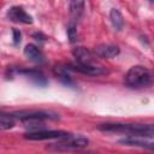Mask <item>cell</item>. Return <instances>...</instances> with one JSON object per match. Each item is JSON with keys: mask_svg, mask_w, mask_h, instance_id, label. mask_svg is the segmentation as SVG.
<instances>
[{"mask_svg": "<svg viewBox=\"0 0 154 154\" xmlns=\"http://www.w3.org/2000/svg\"><path fill=\"white\" fill-rule=\"evenodd\" d=\"M125 83L131 88H144L152 83V75L144 66L136 65L130 67L126 72Z\"/></svg>", "mask_w": 154, "mask_h": 154, "instance_id": "cell-1", "label": "cell"}, {"mask_svg": "<svg viewBox=\"0 0 154 154\" xmlns=\"http://www.w3.org/2000/svg\"><path fill=\"white\" fill-rule=\"evenodd\" d=\"M119 143H123V144H126V146H135V147H141V148L154 150V135L132 134V135H129V136L119 140Z\"/></svg>", "mask_w": 154, "mask_h": 154, "instance_id": "cell-2", "label": "cell"}, {"mask_svg": "<svg viewBox=\"0 0 154 154\" xmlns=\"http://www.w3.org/2000/svg\"><path fill=\"white\" fill-rule=\"evenodd\" d=\"M69 136H71V134H69L66 131H61V130H36V131H29L24 135V137L30 141L65 138Z\"/></svg>", "mask_w": 154, "mask_h": 154, "instance_id": "cell-3", "label": "cell"}, {"mask_svg": "<svg viewBox=\"0 0 154 154\" xmlns=\"http://www.w3.org/2000/svg\"><path fill=\"white\" fill-rule=\"evenodd\" d=\"M71 71H77L83 75H89V76H99L107 73V70L103 69L102 66L94 64H81V63H72L67 65Z\"/></svg>", "mask_w": 154, "mask_h": 154, "instance_id": "cell-4", "label": "cell"}, {"mask_svg": "<svg viewBox=\"0 0 154 154\" xmlns=\"http://www.w3.org/2000/svg\"><path fill=\"white\" fill-rule=\"evenodd\" d=\"M89 144V141L84 137H65L64 141L59 142L58 144H55V147L58 149H78V148H83L87 147Z\"/></svg>", "mask_w": 154, "mask_h": 154, "instance_id": "cell-5", "label": "cell"}, {"mask_svg": "<svg viewBox=\"0 0 154 154\" xmlns=\"http://www.w3.org/2000/svg\"><path fill=\"white\" fill-rule=\"evenodd\" d=\"M7 17L12 22L17 23H23V24H31L32 23V17L28 14L22 7L19 6H13L7 11Z\"/></svg>", "mask_w": 154, "mask_h": 154, "instance_id": "cell-6", "label": "cell"}, {"mask_svg": "<svg viewBox=\"0 0 154 154\" xmlns=\"http://www.w3.org/2000/svg\"><path fill=\"white\" fill-rule=\"evenodd\" d=\"M94 53L96 57L102 58V59H111L114 58L119 54V48L114 45H109V43H102L99 45L97 47H95Z\"/></svg>", "mask_w": 154, "mask_h": 154, "instance_id": "cell-7", "label": "cell"}, {"mask_svg": "<svg viewBox=\"0 0 154 154\" xmlns=\"http://www.w3.org/2000/svg\"><path fill=\"white\" fill-rule=\"evenodd\" d=\"M73 57L76 58L77 63L81 64H94V55L93 53L84 47H77L72 51Z\"/></svg>", "mask_w": 154, "mask_h": 154, "instance_id": "cell-8", "label": "cell"}, {"mask_svg": "<svg viewBox=\"0 0 154 154\" xmlns=\"http://www.w3.org/2000/svg\"><path fill=\"white\" fill-rule=\"evenodd\" d=\"M24 54L30 61L35 64H42L45 61V57L42 52L35 45H26L24 48Z\"/></svg>", "mask_w": 154, "mask_h": 154, "instance_id": "cell-9", "label": "cell"}, {"mask_svg": "<svg viewBox=\"0 0 154 154\" xmlns=\"http://www.w3.org/2000/svg\"><path fill=\"white\" fill-rule=\"evenodd\" d=\"M18 73L26 76L28 78H30L38 87H45L47 84L46 77L42 75V72H40L37 70H18Z\"/></svg>", "mask_w": 154, "mask_h": 154, "instance_id": "cell-10", "label": "cell"}, {"mask_svg": "<svg viewBox=\"0 0 154 154\" xmlns=\"http://www.w3.org/2000/svg\"><path fill=\"white\" fill-rule=\"evenodd\" d=\"M54 73L58 78H60L65 84H72V79H71V75L69 71H71L69 69V66H63V65H57L54 67Z\"/></svg>", "mask_w": 154, "mask_h": 154, "instance_id": "cell-11", "label": "cell"}, {"mask_svg": "<svg viewBox=\"0 0 154 154\" xmlns=\"http://www.w3.org/2000/svg\"><path fill=\"white\" fill-rule=\"evenodd\" d=\"M84 12V0H71L70 13L75 19H79Z\"/></svg>", "mask_w": 154, "mask_h": 154, "instance_id": "cell-12", "label": "cell"}, {"mask_svg": "<svg viewBox=\"0 0 154 154\" xmlns=\"http://www.w3.org/2000/svg\"><path fill=\"white\" fill-rule=\"evenodd\" d=\"M109 19L117 30H122L124 26V17L117 8H112L109 12Z\"/></svg>", "mask_w": 154, "mask_h": 154, "instance_id": "cell-13", "label": "cell"}, {"mask_svg": "<svg viewBox=\"0 0 154 154\" xmlns=\"http://www.w3.org/2000/svg\"><path fill=\"white\" fill-rule=\"evenodd\" d=\"M14 118L11 114H5L1 113L0 114V129L1 130H6V129H11L14 125Z\"/></svg>", "mask_w": 154, "mask_h": 154, "instance_id": "cell-14", "label": "cell"}, {"mask_svg": "<svg viewBox=\"0 0 154 154\" xmlns=\"http://www.w3.org/2000/svg\"><path fill=\"white\" fill-rule=\"evenodd\" d=\"M77 28L73 23H71L69 26H67V37H69V41L71 43H75L77 41Z\"/></svg>", "mask_w": 154, "mask_h": 154, "instance_id": "cell-15", "label": "cell"}, {"mask_svg": "<svg viewBox=\"0 0 154 154\" xmlns=\"http://www.w3.org/2000/svg\"><path fill=\"white\" fill-rule=\"evenodd\" d=\"M12 34H13V43H14V45H18V43L20 42V40H22V34H20V31H19L18 29H13V30H12Z\"/></svg>", "mask_w": 154, "mask_h": 154, "instance_id": "cell-16", "label": "cell"}, {"mask_svg": "<svg viewBox=\"0 0 154 154\" xmlns=\"http://www.w3.org/2000/svg\"><path fill=\"white\" fill-rule=\"evenodd\" d=\"M32 37H35V40H40V41H45V38H46V36L45 35H42L41 32H35L34 35H32Z\"/></svg>", "mask_w": 154, "mask_h": 154, "instance_id": "cell-17", "label": "cell"}, {"mask_svg": "<svg viewBox=\"0 0 154 154\" xmlns=\"http://www.w3.org/2000/svg\"><path fill=\"white\" fill-rule=\"evenodd\" d=\"M153 135H154V124H153Z\"/></svg>", "mask_w": 154, "mask_h": 154, "instance_id": "cell-18", "label": "cell"}, {"mask_svg": "<svg viewBox=\"0 0 154 154\" xmlns=\"http://www.w3.org/2000/svg\"><path fill=\"white\" fill-rule=\"evenodd\" d=\"M152 1H153V2H154V0H152Z\"/></svg>", "mask_w": 154, "mask_h": 154, "instance_id": "cell-19", "label": "cell"}]
</instances>
